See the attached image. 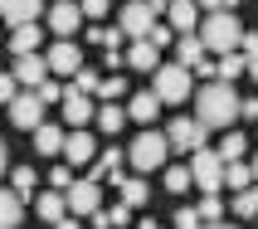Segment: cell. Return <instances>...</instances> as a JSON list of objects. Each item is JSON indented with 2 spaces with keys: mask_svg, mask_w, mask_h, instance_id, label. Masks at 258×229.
<instances>
[{
  "mask_svg": "<svg viewBox=\"0 0 258 229\" xmlns=\"http://www.w3.org/2000/svg\"><path fill=\"white\" fill-rule=\"evenodd\" d=\"M10 122L15 127H25V132H34L44 122V102H39V93H20V98L10 102Z\"/></svg>",
  "mask_w": 258,
  "mask_h": 229,
  "instance_id": "12",
  "label": "cell"
},
{
  "mask_svg": "<svg viewBox=\"0 0 258 229\" xmlns=\"http://www.w3.org/2000/svg\"><path fill=\"white\" fill-rule=\"evenodd\" d=\"M239 117L244 122H258V98H239Z\"/></svg>",
  "mask_w": 258,
  "mask_h": 229,
  "instance_id": "44",
  "label": "cell"
},
{
  "mask_svg": "<svg viewBox=\"0 0 258 229\" xmlns=\"http://www.w3.org/2000/svg\"><path fill=\"white\" fill-rule=\"evenodd\" d=\"M195 215H200L205 224H219V215H224V200H219V195H200V210H195Z\"/></svg>",
  "mask_w": 258,
  "mask_h": 229,
  "instance_id": "33",
  "label": "cell"
},
{
  "mask_svg": "<svg viewBox=\"0 0 258 229\" xmlns=\"http://www.w3.org/2000/svg\"><path fill=\"white\" fill-rule=\"evenodd\" d=\"M98 98H102V102H117V98H122V78H117V73H112V78H102Z\"/></svg>",
  "mask_w": 258,
  "mask_h": 229,
  "instance_id": "38",
  "label": "cell"
},
{
  "mask_svg": "<svg viewBox=\"0 0 258 229\" xmlns=\"http://www.w3.org/2000/svg\"><path fill=\"white\" fill-rule=\"evenodd\" d=\"M63 161H69V166H88V161H98V142H93V132H88V127H78V132L63 137Z\"/></svg>",
  "mask_w": 258,
  "mask_h": 229,
  "instance_id": "10",
  "label": "cell"
},
{
  "mask_svg": "<svg viewBox=\"0 0 258 229\" xmlns=\"http://www.w3.org/2000/svg\"><path fill=\"white\" fill-rule=\"evenodd\" d=\"M224 186H234V190H248V186H253V171H248L244 161H234V166H224Z\"/></svg>",
  "mask_w": 258,
  "mask_h": 229,
  "instance_id": "29",
  "label": "cell"
},
{
  "mask_svg": "<svg viewBox=\"0 0 258 229\" xmlns=\"http://www.w3.org/2000/svg\"><path fill=\"white\" fill-rule=\"evenodd\" d=\"M156 112H161V98L151 93V88H146V93H132V102H127V117H132V122H146V127H151Z\"/></svg>",
  "mask_w": 258,
  "mask_h": 229,
  "instance_id": "16",
  "label": "cell"
},
{
  "mask_svg": "<svg viewBox=\"0 0 258 229\" xmlns=\"http://www.w3.org/2000/svg\"><path fill=\"white\" fill-rule=\"evenodd\" d=\"M190 186H200L205 195H219V186H224V161H219L210 146H200L195 161H190Z\"/></svg>",
  "mask_w": 258,
  "mask_h": 229,
  "instance_id": "4",
  "label": "cell"
},
{
  "mask_svg": "<svg viewBox=\"0 0 258 229\" xmlns=\"http://www.w3.org/2000/svg\"><path fill=\"white\" fill-rule=\"evenodd\" d=\"M200 44H205V54H234L244 44V25L229 10H215L200 20Z\"/></svg>",
  "mask_w": 258,
  "mask_h": 229,
  "instance_id": "2",
  "label": "cell"
},
{
  "mask_svg": "<svg viewBox=\"0 0 258 229\" xmlns=\"http://www.w3.org/2000/svg\"><path fill=\"white\" fill-rule=\"evenodd\" d=\"M78 10H83V20H102L107 15V0H78Z\"/></svg>",
  "mask_w": 258,
  "mask_h": 229,
  "instance_id": "41",
  "label": "cell"
},
{
  "mask_svg": "<svg viewBox=\"0 0 258 229\" xmlns=\"http://www.w3.org/2000/svg\"><path fill=\"white\" fill-rule=\"evenodd\" d=\"M244 146H248V142H244V132H229V137H224V142L215 146V156L224 161V166H234V161H239V151H244Z\"/></svg>",
  "mask_w": 258,
  "mask_h": 229,
  "instance_id": "28",
  "label": "cell"
},
{
  "mask_svg": "<svg viewBox=\"0 0 258 229\" xmlns=\"http://www.w3.org/2000/svg\"><path fill=\"white\" fill-rule=\"evenodd\" d=\"M244 64H248V73L258 78V34H244Z\"/></svg>",
  "mask_w": 258,
  "mask_h": 229,
  "instance_id": "37",
  "label": "cell"
},
{
  "mask_svg": "<svg viewBox=\"0 0 258 229\" xmlns=\"http://www.w3.org/2000/svg\"><path fill=\"white\" fill-rule=\"evenodd\" d=\"M175 229H200V215H195L190 205H180V210H175Z\"/></svg>",
  "mask_w": 258,
  "mask_h": 229,
  "instance_id": "42",
  "label": "cell"
},
{
  "mask_svg": "<svg viewBox=\"0 0 258 229\" xmlns=\"http://www.w3.org/2000/svg\"><path fill=\"white\" fill-rule=\"evenodd\" d=\"M10 78H15L20 88H29V93H34V88L49 78V64H44L39 54H20V59H15V69H10Z\"/></svg>",
  "mask_w": 258,
  "mask_h": 229,
  "instance_id": "11",
  "label": "cell"
},
{
  "mask_svg": "<svg viewBox=\"0 0 258 229\" xmlns=\"http://www.w3.org/2000/svg\"><path fill=\"white\" fill-rule=\"evenodd\" d=\"M234 210H239L244 219H258V186L239 190V195H234Z\"/></svg>",
  "mask_w": 258,
  "mask_h": 229,
  "instance_id": "32",
  "label": "cell"
},
{
  "mask_svg": "<svg viewBox=\"0 0 258 229\" xmlns=\"http://www.w3.org/2000/svg\"><path fill=\"white\" fill-rule=\"evenodd\" d=\"M146 44H151V49H166V44H171V29H166V25L156 20V29L146 34Z\"/></svg>",
  "mask_w": 258,
  "mask_h": 229,
  "instance_id": "43",
  "label": "cell"
},
{
  "mask_svg": "<svg viewBox=\"0 0 258 229\" xmlns=\"http://www.w3.org/2000/svg\"><path fill=\"white\" fill-rule=\"evenodd\" d=\"M58 107H63V122H69L73 132H78V127H88V122L98 117L93 98H88V93H73V88H63V102H58Z\"/></svg>",
  "mask_w": 258,
  "mask_h": 229,
  "instance_id": "8",
  "label": "cell"
},
{
  "mask_svg": "<svg viewBox=\"0 0 258 229\" xmlns=\"http://www.w3.org/2000/svg\"><path fill=\"white\" fill-rule=\"evenodd\" d=\"M49 186H54V190H69L73 186V166H54V171H49Z\"/></svg>",
  "mask_w": 258,
  "mask_h": 229,
  "instance_id": "39",
  "label": "cell"
},
{
  "mask_svg": "<svg viewBox=\"0 0 258 229\" xmlns=\"http://www.w3.org/2000/svg\"><path fill=\"white\" fill-rule=\"evenodd\" d=\"M234 117H239V93H234V83H205L200 98H195V122L210 132V127H229Z\"/></svg>",
  "mask_w": 258,
  "mask_h": 229,
  "instance_id": "1",
  "label": "cell"
},
{
  "mask_svg": "<svg viewBox=\"0 0 258 229\" xmlns=\"http://www.w3.org/2000/svg\"><path fill=\"white\" fill-rule=\"evenodd\" d=\"M63 205H69V215H98L102 210V186L98 181H73L69 190H63Z\"/></svg>",
  "mask_w": 258,
  "mask_h": 229,
  "instance_id": "6",
  "label": "cell"
},
{
  "mask_svg": "<svg viewBox=\"0 0 258 229\" xmlns=\"http://www.w3.org/2000/svg\"><path fill=\"white\" fill-rule=\"evenodd\" d=\"M73 93H88V98H93V93H98V88H102V73H93V69H78V73H73Z\"/></svg>",
  "mask_w": 258,
  "mask_h": 229,
  "instance_id": "31",
  "label": "cell"
},
{
  "mask_svg": "<svg viewBox=\"0 0 258 229\" xmlns=\"http://www.w3.org/2000/svg\"><path fill=\"white\" fill-rule=\"evenodd\" d=\"M146 5H151V10H156V15H161V10H166V5H171V0H146Z\"/></svg>",
  "mask_w": 258,
  "mask_h": 229,
  "instance_id": "48",
  "label": "cell"
},
{
  "mask_svg": "<svg viewBox=\"0 0 258 229\" xmlns=\"http://www.w3.org/2000/svg\"><path fill=\"white\" fill-rule=\"evenodd\" d=\"M39 39H44V29L39 25H15V34H10V54L20 59V54H34L39 49Z\"/></svg>",
  "mask_w": 258,
  "mask_h": 229,
  "instance_id": "21",
  "label": "cell"
},
{
  "mask_svg": "<svg viewBox=\"0 0 258 229\" xmlns=\"http://www.w3.org/2000/svg\"><path fill=\"white\" fill-rule=\"evenodd\" d=\"M117 29H122L132 44H137V39H146V34L156 29V10H151L146 0H132V5H122V25H117Z\"/></svg>",
  "mask_w": 258,
  "mask_h": 229,
  "instance_id": "7",
  "label": "cell"
},
{
  "mask_svg": "<svg viewBox=\"0 0 258 229\" xmlns=\"http://www.w3.org/2000/svg\"><path fill=\"white\" fill-rule=\"evenodd\" d=\"M44 64H49V73H63V78H73V73L83 69V54H78V44L73 39H58L49 54H44Z\"/></svg>",
  "mask_w": 258,
  "mask_h": 229,
  "instance_id": "9",
  "label": "cell"
},
{
  "mask_svg": "<svg viewBox=\"0 0 258 229\" xmlns=\"http://www.w3.org/2000/svg\"><path fill=\"white\" fill-rule=\"evenodd\" d=\"M166 190H171V195H185L190 190V166H171V171H166Z\"/></svg>",
  "mask_w": 258,
  "mask_h": 229,
  "instance_id": "34",
  "label": "cell"
},
{
  "mask_svg": "<svg viewBox=\"0 0 258 229\" xmlns=\"http://www.w3.org/2000/svg\"><path fill=\"white\" fill-rule=\"evenodd\" d=\"M10 181H15L10 190H15V195H20V200H29V195H34V186H39V176L29 171V166H20V171H15Z\"/></svg>",
  "mask_w": 258,
  "mask_h": 229,
  "instance_id": "30",
  "label": "cell"
},
{
  "mask_svg": "<svg viewBox=\"0 0 258 229\" xmlns=\"http://www.w3.org/2000/svg\"><path fill=\"white\" fill-rule=\"evenodd\" d=\"M200 10H205V15H215V10H224V0H200Z\"/></svg>",
  "mask_w": 258,
  "mask_h": 229,
  "instance_id": "46",
  "label": "cell"
},
{
  "mask_svg": "<svg viewBox=\"0 0 258 229\" xmlns=\"http://www.w3.org/2000/svg\"><path fill=\"white\" fill-rule=\"evenodd\" d=\"M166 15H171V29H180V34H195V25H200V5L195 0H171Z\"/></svg>",
  "mask_w": 258,
  "mask_h": 229,
  "instance_id": "15",
  "label": "cell"
},
{
  "mask_svg": "<svg viewBox=\"0 0 258 229\" xmlns=\"http://www.w3.org/2000/svg\"><path fill=\"white\" fill-rule=\"evenodd\" d=\"M54 229H83V224H78V219H73V215H63V219H58Z\"/></svg>",
  "mask_w": 258,
  "mask_h": 229,
  "instance_id": "47",
  "label": "cell"
},
{
  "mask_svg": "<svg viewBox=\"0 0 258 229\" xmlns=\"http://www.w3.org/2000/svg\"><path fill=\"white\" fill-rule=\"evenodd\" d=\"M15 98H20V83H15L10 73H0V102H5V107H10Z\"/></svg>",
  "mask_w": 258,
  "mask_h": 229,
  "instance_id": "40",
  "label": "cell"
},
{
  "mask_svg": "<svg viewBox=\"0 0 258 229\" xmlns=\"http://www.w3.org/2000/svg\"><path fill=\"white\" fill-rule=\"evenodd\" d=\"M151 93H156L161 102H185L190 98V69H180V64H161V69L151 73Z\"/></svg>",
  "mask_w": 258,
  "mask_h": 229,
  "instance_id": "3",
  "label": "cell"
},
{
  "mask_svg": "<svg viewBox=\"0 0 258 229\" xmlns=\"http://www.w3.org/2000/svg\"><path fill=\"white\" fill-rule=\"evenodd\" d=\"M219 83H234V78H239V73H248V64H244V54H239V49H234V54H224L219 59Z\"/></svg>",
  "mask_w": 258,
  "mask_h": 229,
  "instance_id": "27",
  "label": "cell"
},
{
  "mask_svg": "<svg viewBox=\"0 0 258 229\" xmlns=\"http://www.w3.org/2000/svg\"><path fill=\"white\" fill-rule=\"evenodd\" d=\"M166 142L185 146V151H200V146H205V127L195 122V117H175L171 127H166Z\"/></svg>",
  "mask_w": 258,
  "mask_h": 229,
  "instance_id": "13",
  "label": "cell"
},
{
  "mask_svg": "<svg viewBox=\"0 0 258 229\" xmlns=\"http://www.w3.org/2000/svg\"><path fill=\"white\" fill-rule=\"evenodd\" d=\"M34 93H39V102H44V107H49V102H63V83H54V78H44Z\"/></svg>",
  "mask_w": 258,
  "mask_h": 229,
  "instance_id": "36",
  "label": "cell"
},
{
  "mask_svg": "<svg viewBox=\"0 0 258 229\" xmlns=\"http://www.w3.org/2000/svg\"><path fill=\"white\" fill-rule=\"evenodd\" d=\"M0 171H5V142H0Z\"/></svg>",
  "mask_w": 258,
  "mask_h": 229,
  "instance_id": "51",
  "label": "cell"
},
{
  "mask_svg": "<svg viewBox=\"0 0 258 229\" xmlns=\"http://www.w3.org/2000/svg\"><path fill=\"white\" fill-rule=\"evenodd\" d=\"M63 215H69V205H63V190H44V195H39V219L58 224Z\"/></svg>",
  "mask_w": 258,
  "mask_h": 229,
  "instance_id": "24",
  "label": "cell"
},
{
  "mask_svg": "<svg viewBox=\"0 0 258 229\" xmlns=\"http://www.w3.org/2000/svg\"><path fill=\"white\" fill-rule=\"evenodd\" d=\"M20 219H25V200L15 190H0V229H15Z\"/></svg>",
  "mask_w": 258,
  "mask_h": 229,
  "instance_id": "23",
  "label": "cell"
},
{
  "mask_svg": "<svg viewBox=\"0 0 258 229\" xmlns=\"http://www.w3.org/2000/svg\"><path fill=\"white\" fill-rule=\"evenodd\" d=\"M127 69H146V73H156L161 69V49H151L146 39H137L127 49Z\"/></svg>",
  "mask_w": 258,
  "mask_h": 229,
  "instance_id": "22",
  "label": "cell"
},
{
  "mask_svg": "<svg viewBox=\"0 0 258 229\" xmlns=\"http://www.w3.org/2000/svg\"><path fill=\"white\" fill-rule=\"evenodd\" d=\"M248 171H253V186H258V156H253V166H248Z\"/></svg>",
  "mask_w": 258,
  "mask_h": 229,
  "instance_id": "49",
  "label": "cell"
},
{
  "mask_svg": "<svg viewBox=\"0 0 258 229\" xmlns=\"http://www.w3.org/2000/svg\"><path fill=\"white\" fill-rule=\"evenodd\" d=\"M34 15H39V0H0V20L10 25H34Z\"/></svg>",
  "mask_w": 258,
  "mask_h": 229,
  "instance_id": "19",
  "label": "cell"
},
{
  "mask_svg": "<svg viewBox=\"0 0 258 229\" xmlns=\"http://www.w3.org/2000/svg\"><path fill=\"white\" fill-rule=\"evenodd\" d=\"M88 39L102 44V49H122V39H127V34H122V29H88Z\"/></svg>",
  "mask_w": 258,
  "mask_h": 229,
  "instance_id": "35",
  "label": "cell"
},
{
  "mask_svg": "<svg viewBox=\"0 0 258 229\" xmlns=\"http://www.w3.org/2000/svg\"><path fill=\"white\" fill-rule=\"evenodd\" d=\"M175 64H180V69H200V64H205L200 34H180V44H175Z\"/></svg>",
  "mask_w": 258,
  "mask_h": 229,
  "instance_id": "20",
  "label": "cell"
},
{
  "mask_svg": "<svg viewBox=\"0 0 258 229\" xmlns=\"http://www.w3.org/2000/svg\"><path fill=\"white\" fill-rule=\"evenodd\" d=\"M112 186L122 190V205H127V210H142V205H146V195H151L142 176H112Z\"/></svg>",
  "mask_w": 258,
  "mask_h": 229,
  "instance_id": "18",
  "label": "cell"
},
{
  "mask_svg": "<svg viewBox=\"0 0 258 229\" xmlns=\"http://www.w3.org/2000/svg\"><path fill=\"white\" fill-rule=\"evenodd\" d=\"M63 137H69L63 127L39 122V127H34V151H39V156H58V151H63Z\"/></svg>",
  "mask_w": 258,
  "mask_h": 229,
  "instance_id": "17",
  "label": "cell"
},
{
  "mask_svg": "<svg viewBox=\"0 0 258 229\" xmlns=\"http://www.w3.org/2000/svg\"><path fill=\"white\" fill-rule=\"evenodd\" d=\"M200 229H234V224H200Z\"/></svg>",
  "mask_w": 258,
  "mask_h": 229,
  "instance_id": "50",
  "label": "cell"
},
{
  "mask_svg": "<svg viewBox=\"0 0 258 229\" xmlns=\"http://www.w3.org/2000/svg\"><path fill=\"white\" fill-rule=\"evenodd\" d=\"M122 122H127V107L122 102H102L98 107V127L102 132H122Z\"/></svg>",
  "mask_w": 258,
  "mask_h": 229,
  "instance_id": "25",
  "label": "cell"
},
{
  "mask_svg": "<svg viewBox=\"0 0 258 229\" xmlns=\"http://www.w3.org/2000/svg\"><path fill=\"white\" fill-rule=\"evenodd\" d=\"M224 5H244V0H224Z\"/></svg>",
  "mask_w": 258,
  "mask_h": 229,
  "instance_id": "52",
  "label": "cell"
},
{
  "mask_svg": "<svg viewBox=\"0 0 258 229\" xmlns=\"http://www.w3.org/2000/svg\"><path fill=\"white\" fill-rule=\"evenodd\" d=\"M102 69H127V59L117 54V49H107V59H102Z\"/></svg>",
  "mask_w": 258,
  "mask_h": 229,
  "instance_id": "45",
  "label": "cell"
},
{
  "mask_svg": "<svg viewBox=\"0 0 258 229\" xmlns=\"http://www.w3.org/2000/svg\"><path fill=\"white\" fill-rule=\"evenodd\" d=\"M166 151H171V142H166L161 132H142V137L127 146V161L137 166V171H156L161 161H166Z\"/></svg>",
  "mask_w": 258,
  "mask_h": 229,
  "instance_id": "5",
  "label": "cell"
},
{
  "mask_svg": "<svg viewBox=\"0 0 258 229\" xmlns=\"http://www.w3.org/2000/svg\"><path fill=\"white\" fill-rule=\"evenodd\" d=\"M78 25H83V10H78V0H58L54 10H49V29H54L58 39H69Z\"/></svg>",
  "mask_w": 258,
  "mask_h": 229,
  "instance_id": "14",
  "label": "cell"
},
{
  "mask_svg": "<svg viewBox=\"0 0 258 229\" xmlns=\"http://www.w3.org/2000/svg\"><path fill=\"white\" fill-rule=\"evenodd\" d=\"M117 166H122V146H107L98 161H93V171H88V181H102V176H112Z\"/></svg>",
  "mask_w": 258,
  "mask_h": 229,
  "instance_id": "26",
  "label": "cell"
}]
</instances>
